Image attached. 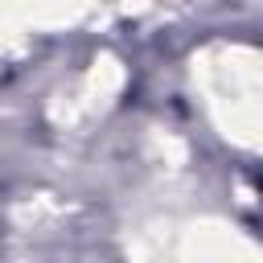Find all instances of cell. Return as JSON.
Here are the masks:
<instances>
[{"label": "cell", "instance_id": "6da1fadb", "mask_svg": "<svg viewBox=\"0 0 263 263\" xmlns=\"http://www.w3.org/2000/svg\"><path fill=\"white\" fill-rule=\"evenodd\" d=\"M255 185H259V193H263V168H259V173H255Z\"/></svg>", "mask_w": 263, "mask_h": 263}]
</instances>
